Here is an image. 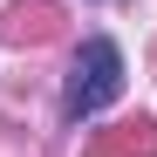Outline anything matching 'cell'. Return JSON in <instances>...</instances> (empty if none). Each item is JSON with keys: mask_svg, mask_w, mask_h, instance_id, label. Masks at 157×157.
<instances>
[{"mask_svg": "<svg viewBox=\"0 0 157 157\" xmlns=\"http://www.w3.org/2000/svg\"><path fill=\"white\" fill-rule=\"evenodd\" d=\"M123 96V48L109 34H89L75 48V68H68V89H62V116L68 123H89L102 116L109 102Z\"/></svg>", "mask_w": 157, "mask_h": 157, "instance_id": "cell-1", "label": "cell"}]
</instances>
